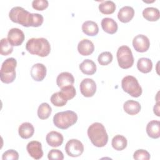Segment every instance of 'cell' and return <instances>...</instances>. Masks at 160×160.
Returning <instances> with one entry per match:
<instances>
[{
    "label": "cell",
    "mask_w": 160,
    "mask_h": 160,
    "mask_svg": "<svg viewBox=\"0 0 160 160\" xmlns=\"http://www.w3.org/2000/svg\"><path fill=\"white\" fill-rule=\"evenodd\" d=\"M2 159L3 160H18L19 159V154L14 149H9L3 153Z\"/></svg>",
    "instance_id": "36"
},
{
    "label": "cell",
    "mask_w": 160,
    "mask_h": 160,
    "mask_svg": "<svg viewBox=\"0 0 160 160\" xmlns=\"http://www.w3.org/2000/svg\"><path fill=\"white\" fill-rule=\"evenodd\" d=\"M112 54L110 52L105 51L102 52L99 55L98 61L100 65L106 66L112 62Z\"/></svg>",
    "instance_id": "31"
},
{
    "label": "cell",
    "mask_w": 160,
    "mask_h": 160,
    "mask_svg": "<svg viewBox=\"0 0 160 160\" xmlns=\"http://www.w3.org/2000/svg\"><path fill=\"white\" fill-rule=\"evenodd\" d=\"M48 158L50 160H62L64 159V155L60 150L52 149L48 152Z\"/></svg>",
    "instance_id": "35"
},
{
    "label": "cell",
    "mask_w": 160,
    "mask_h": 160,
    "mask_svg": "<svg viewBox=\"0 0 160 160\" xmlns=\"http://www.w3.org/2000/svg\"><path fill=\"white\" fill-rule=\"evenodd\" d=\"M127 139L122 135H116L112 139V146L117 151H122L127 146Z\"/></svg>",
    "instance_id": "26"
},
{
    "label": "cell",
    "mask_w": 160,
    "mask_h": 160,
    "mask_svg": "<svg viewBox=\"0 0 160 160\" xmlns=\"http://www.w3.org/2000/svg\"><path fill=\"white\" fill-rule=\"evenodd\" d=\"M59 92L62 98L67 101L72 99L76 94V89L72 85H69L62 88Z\"/></svg>",
    "instance_id": "28"
},
{
    "label": "cell",
    "mask_w": 160,
    "mask_h": 160,
    "mask_svg": "<svg viewBox=\"0 0 160 160\" xmlns=\"http://www.w3.org/2000/svg\"><path fill=\"white\" fill-rule=\"evenodd\" d=\"M134 9L128 6H126L120 9L118 14L119 20L124 23L129 22L134 17Z\"/></svg>",
    "instance_id": "17"
},
{
    "label": "cell",
    "mask_w": 160,
    "mask_h": 160,
    "mask_svg": "<svg viewBox=\"0 0 160 160\" xmlns=\"http://www.w3.org/2000/svg\"><path fill=\"white\" fill-rule=\"evenodd\" d=\"M49 3L46 0H34L32 2V8L38 11H43L48 7Z\"/></svg>",
    "instance_id": "34"
},
{
    "label": "cell",
    "mask_w": 160,
    "mask_h": 160,
    "mask_svg": "<svg viewBox=\"0 0 160 160\" xmlns=\"http://www.w3.org/2000/svg\"><path fill=\"white\" fill-rule=\"evenodd\" d=\"M12 51L13 46L9 43L8 39L6 38H2L1 40V54L3 56H8L10 54Z\"/></svg>",
    "instance_id": "30"
},
{
    "label": "cell",
    "mask_w": 160,
    "mask_h": 160,
    "mask_svg": "<svg viewBox=\"0 0 160 160\" xmlns=\"http://www.w3.org/2000/svg\"><path fill=\"white\" fill-rule=\"evenodd\" d=\"M153 110H154V114H156V116H159V102L158 101L156 104V105L154 106V108H153Z\"/></svg>",
    "instance_id": "37"
},
{
    "label": "cell",
    "mask_w": 160,
    "mask_h": 160,
    "mask_svg": "<svg viewBox=\"0 0 160 160\" xmlns=\"http://www.w3.org/2000/svg\"><path fill=\"white\" fill-rule=\"evenodd\" d=\"M74 82V78L72 74L68 72L60 73L56 79V83L59 88H62L64 86L72 85Z\"/></svg>",
    "instance_id": "16"
},
{
    "label": "cell",
    "mask_w": 160,
    "mask_h": 160,
    "mask_svg": "<svg viewBox=\"0 0 160 160\" xmlns=\"http://www.w3.org/2000/svg\"><path fill=\"white\" fill-rule=\"evenodd\" d=\"M142 16L147 21H156L159 19L160 13L158 9L153 7H148L143 10Z\"/></svg>",
    "instance_id": "24"
},
{
    "label": "cell",
    "mask_w": 160,
    "mask_h": 160,
    "mask_svg": "<svg viewBox=\"0 0 160 160\" xmlns=\"http://www.w3.org/2000/svg\"><path fill=\"white\" fill-rule=\"evenodd\" d=\"M82 32L89 36H94L98 34L99 28L96 22L92 21H86L82 25Z\"/></svg>",
    "instance_id": "22"
},
{
    "label": "cell",
    "mask_w": 160,
    "mask_h": 160,
    "mask_svg": "<svg viewBox=\"0 0 160 160\" xmlns=\"http://www.w3.org/2000/svg\"><path fill=\"white\" fill-rule=\"evenodd\" d=\"M148 135L152 139H158L160 137V122L152 120L148 122L146 126Z\"/></svg>",
    "instance_id": "18"
},
{
    "label": "cell",
    "mask_w": 160,
    "mask_h": 160,
    "mask_svg": "<svg viewBox=\"0 0 160 160\" xmlns=\"http://www.w3.org/2000/svg\"><path fill=\"white\" fill-rule=\"evenodd\" d=\"M88 135L92 144L98 148L104 147L108 141V135L102 124L94 122L88 129Z\"/></svg>",
    "instance_id": "2"
},
{
    "label": "cell",
    "mask_w": 160,
    "mask_h": 160,
    "mask_svg": "<svg viewBox=\"0 0 160 160\" xmlns=\"http://www.w3.org/2000/svg\"><path fill=\"white\" fill-rule=\"evenodd\" d=\"M18 132L19 136L22 139H29L32 136L34 132V128L32 124L26 122L19 126Z\"/></svg>",
    "instance_id": "20"
},
{
    "label": "cell",
    "mask_w": 160,
    "mask_h": 160,
    "mask_svg": "<svg viewBox=\"0 0 160 160\" xmlns=\"http://www.w3.org/2000/svg\"><path fill=\"white\" fill-rule=\"evenodd\" d=\"M8 39L12 46H19L24 40V34L19 28H12L8 32Z\"/></svg>",
    "instance_id": "11"
},
{
    "label": "cell",
    "mask_w": 160,
    "mask_h": 160,
    "mask_svg": "<svg viewBox=\"0 0 160 160\" xmlns=\"http://www.w3.org/2000/svg\"><path fill=\"white\" fill-rule=\"evenodd\" d=\"M26 149L30 156L35 159H39L43 156L42 145L39 141H32L29 142L26 146Z\"/></svg>",
    "instance_id": "12"
},
{
    "label": "cell",
    "mask_w": 160,
    "mask_h": 160,
    "mask_svg": "<svg viewBox=\"0 0 160 160\" xmlns=\"http://www.w3.org/2000/svg\"><path fill=\"white\" fill-rule=\"evenodd\" d=\"M46 140L47 143L51 147L57 148L63 142L62 135L57 131H51L46 135Z\"/></svg>",
    "instance_id": "15"
},
{
    "label": "cell",
    "mask_w": 160,
    "mask_h": 160,
    "mask_svg": "<svg viewBox=\"0 0 160 160\" xmlns=\"http://www.w3.org/2000/svg\"><path fill=\"white\" fill-rule=\"evenodd\" d=\"M26 49L31 54L46 57L51 52V46L46 38H31L26 42Z\"/></svg>",
    "instance_id": "3"
},
{
    "label": "cell",
    "mask_w": 160,
    "mask_h": 160,
    "mask_svg": "<svg viewBox=\"0 0 160 160\" xmlns=\"http://www.w3.org/2000/svg\"><path fill=\"white\" fill-rule=\"evenodd\" d=\"M52 112L51 107L46 102L41 103L38 109V116L41 119H48Z\"/></svg>",
    "instance_id": "29"
},
{
    "label": "cell",
    "mask_w": 160,
    "mask_h": 160,
    "mask_svg": "<svg viewBox=\"0 0 160 160\" xmlns=\"http://www.w3.org/2000/svg\"><path fill=\"white\" fill-rule=\"evenodd\" d=\"M132 46L136 51L144 52L149 49L150 42L147 36L143 34H139L134 38Z\"/></svg>",
    "instance_id": "10"
},
{
    "label": "cell",
    "mask_w": 160,
    "mask_h": 160,
    "mask_svg": "<svg viewBox=\"0 0 160 160\" xmlns=\"http://www.w3.org/2000/svg\"><path fill=\"white\" fill-rule=\"evenodd\" d=\"M122 89L132 97L138 98L142 94V88L137 79L132 76H126L122 79Z\"/></svg>",
    "instance_id": "6"
},
{
    "label": "cell",
    "mask_w": 160,
    "mask_h": 160,
    "mask_svg": "<svg viewBox=\"0 0 160 160\" xmlns=\"http://www.w3.org/2000/svg\"><path fill=\"white\" fill-rule=\"evenodd\" d=\"M133 158L136 160H148L150 159V154L144 149H138L134 152Z\"/></svg>",
    "instance_id": "33"
},
{
    "label": "cell",
    "mask_w": 160,
    "mask_h": 160,
    "mask_svg": "<svg viewBox=\"0 0 160 160\" xmlns=\"http://www.w3.org/2000/svg\"><path fill=\"white\" fill-rule=\"evenodd\" d=\"M16 66L17 61L14 58H8L2 62L0 72V78L2 82L9 84L14 81Z\"/></svg>",
    "instance_id": "5"
},
{
    "label": "cell",
    "mask_w": 160,
    "mask_h": 160,
    "mask_svg": "<svg viewBox=\"0 0 160 160\" xmlns=\"http://www.w3.org/2000/svg\"><path fill=\"white\" fill-rule=\"evenodd\" d=\"M117 59L119 66L122 69H128L134 64V58L131 49L127 46L119 47L117 51Z\"/></svg>",
    "instance_id": "7"
},
{
    "label": "cell",
    "mask_w": 160,
    "mask_h": 160,
    "mask_svg": "<svg viewBox=\"0 0 160 160\" xmlns=\"http://www.w3.org/2000/svg\"><path fill=\"white\" fill-rule=\"evenodd\" d=\"M65 150L67 154L71 157H78L84 151L82 143L76 139L69 140L65 146Z\"/></svg>",
    "instance_id": "8"
},
{
    "label": "cell",
    "mask_w": 160,
    "mask_h": 160,
    "mask_svg": "<svg viewBox=\"0 0 160 160\" xmlns=\"http://www.w3.org/2000/svg\"><path fill=\"white\" fill-rule=\"evenodd\" d=\"M137 68L140 72L142 73H148L152 70V62L149 58H141L138 61Z\"/></svg>",
    "instance_id": "25"
},
{
    "label": "cell",
    "mask_w": 160,
    "mask_h": 160,
    "mask_svg": "<svg viewBox=\"0 0 160 160\" xmlns=\"http://www.w3.org/2000/svg\"><path fill=\"white\" fill-rule=\"evenodd\" d=\"M123 109L128 114L135 115L139 112L141 110V105L138 101L128 100L124 103Z\"/></svg>",
    "instance_id": "23"
},
{
    "label": "cell",
    "mask_w": 160,
    "mask_h": 160,
    "mask_svg": "<svg viewBox=\"0 0 160 160\" xmlns=\"http://www.w3.org/2000/svg\"><path fill=\"white\" fill-rule=\"evenodd\" d=\"M51 102L54 106L57 107L64 106L67 103V101L62 98L59 92H55L51 96Z\"/></svg>",
    "instance_id": "32"
},
{
    "label": "cell",
    "mask_w": 160,
    "mask_h": 160,
    "mask_svg": "<svg viewBox=\"0 0 160 160\" xmlns=\"http://www.w3.org/2000/svg\"><path fill=\"white\" fill-rule=\"evenodd\" d=\"M46 68L41 63L34 64L31 69V76L36 81H42L46 75Z\"/></svg>",
    "instance_id": "13"
},
{
    "label": "cell",
    "mask_w": 160,
    "mask_h": 160,
    "mask_svg": "<svg viewBox=\"0 0 160 160\" xmlns=\"http://www.w3.org/2000/svg\"><path fill=\"white\" fill-rule=\"evenodd\" d=\"M79 69L84 74L92 75L96 71V65L93 61L87 59L79 64Z\"/></svg>",
    "instance_id": "21"
},
{
    "label": "cell",
    "mask_w": 160,
    "mask_h": 160,
    "mask_svg": "<svg viewBox=\"0 0 160 160\" xmlns=\"http://www.w3.org/2000/svg\"><path fill=\"white\" fill-rule=\"evenodd\" d=\"M101 27L102 29L107 33L113 34L118 30V24L112 18H105L101 21Z\"/></svg>",
    "instance_id": "19"
},
{
    "label": "cell",
    "mask_w": 160,
    "mask_h": 160,
    "mask_svg": "<svg viewBox=\"0 0 160 160\" xmlns=\"http://www.w3.org/2000/svg\"><path fill=\"white\" fill-rule=\"evenodd\" d=\"M80 91L81 94L86 98L94 96L96 91V84L95 81L90 78L84 79L80 83Z\"/></svg>",
    "instance_id": "9"
},
{
    "label": "cell",
    "mask_w": 160,
    "mask_h": 160,
    "mask_svg": "<svg viewBox=\"0 0 160 160\" xmlns=\"http://www.w3.org/2000/svg\"><path fill=\"white\" fill-rule=\"evenodd\" d=\"M94 50V46L91 41L88 39L81 40L78 45V51L82 56H89Z\"/></svg>",
    "instance_id": "14"
},
{
    "label": "cell",
    "mask_w": 160,
    "mask_h": 160,
    "mask_svg": "<svg viewBox=\"0 0 160 160\" xmlns=\"http://www.w3.org/2000/svg\"><path fill=\"white\" fill-rule=\"evenodd\" d=\"M78 121L77 114L72 111H66L56 113L53 117V123L58 128L66 129Z\"/></svg>",
    "instance_id": "4"
},
{
    "label": "cell",
    "mask_w": 160,
    "mask_h": 160,
    "mask_svg": "<svg viewBox=\"0 0 160 160\" xmlns=\"http://www.w3.org/2000/svg\"><path fill=\"white\" fill-rule=\"evenodd\" d=\"M99 9L104 14H111L115 11L116 4L112 1H105L99 5Z\"/></svg>",
    "instance_id": "27"
},
{
    "label": "cell",
    "mask_w": 160,
    "mask_h": 160,
    "mask_svg": "<svg viewBox=\"0 0 160 160\" xmlns=\"http://www.w3.org/2000/svg\"><path fill=\"white\" fill-rule=\"evenodd\" d=\"M10 19L24 27H39L44 21L43 16L38 13H30L22 7L12 8L9 13Z\"/></svg>",
    "instance_id": "1"
}]
</instances>
